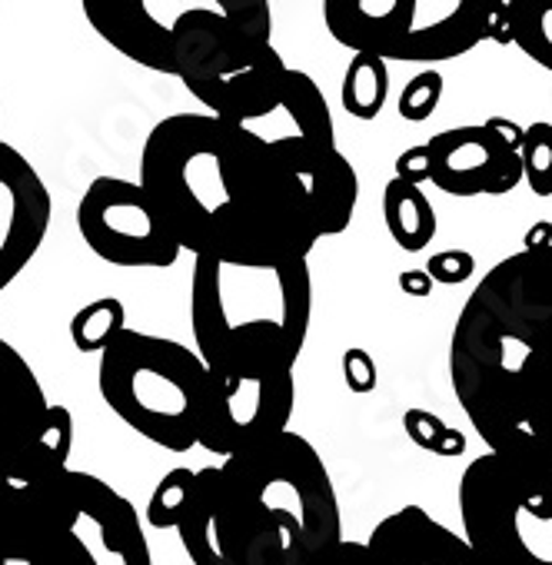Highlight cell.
I'll return each mask as SVG.
<instances>
[{
	"mask_svg": "<svg viewBox=\"0 0 552 565\" xmlns=\"http://www.w3.org/2000/svg\"><path fill=\"white\" fill-rule=\"evenodd\" d=\"M519 163H522V180L535 196H552V124L535 120L522 127L519 140Z\"/></svg>",
	"mask_w": 552,
	"mask_h": 565,
	"instance_id": "cell-26",
	"label": "cell"
},
{
	"mask_svg": "<svg viewBox=\"0 0 552 565\" xmlns=\"http://www.w3.org/2000/svg\"><path fill=\"white\" fill-rule=\"evenodd\" d=\"M403 429H406V436H410L420 449H429V452H436V456H463V452H466L463 433L449 429L436 413L410 409V413L403 416Z\"/></svg>",
	"mask_w": 552,
	"mask_h": 565,
	"instance_id": "cell-27",
	"label": "cell"
},
{
	"mask_svg": "<svg viewBox=\"0 0 552 565\" xmlns=\"http://www.w3.org/2000/svg\"><path fill=\"white\" fill-rule=\"evenodd\" d=\"M77 230L94 256L124 269H170L180 243L137 180L97 177L77 203Z\"/></svg>",
	"mask_w": 552,
	"mask_h": 565,
	"instance_id": "cell-11",
	"label": "cell"
},
{
	"mask_svg": "<svg viewBox=\"0 0 552 565\" xmlns=\"http://www.w3.org/2000/svg\"><path fill=\"white\" fill-rule=\"evenodd\" d=\"M97 386L114 416L167 452H190L200 439L206 366L197 350L124 330L97 366Z\"/></svg>",
	"mask_w": 552,
	"mask_h": 565,
	"instance_id": "cell-6",
	"label": "cell"
},
{
	"mask_svg": "<svg viewBox=\"0 0 552 565\" xmlns=\"http://www.w3.org/2000/svg\"><path fill=\"white\" fill-rule=\"evenodd\" d=\"M396 180H403V183H410V186L429 183V167H426V150H423V143H420V147H410L406 153L396 157Z\"/></svg>",
	"mask_w": 552,
	"mask_h": 565,
	"instance_id": "cell-32",
	"label": "cell"
},
{
	"mask_svg": "<svg viewBox=\"0 0 552 565\" xmlns=\"http://www.w3.org/2000/svg\"><path fill=\"white\" fill-rule=\"evenodd\" d=\"M459 522L482 565H552V469L476 456L459 479Z\"/></svg>",
	"mask_w": 552,
	"mask_h": 565,
	"instance_id": "cell-7",
	"label": "cell"
},
{
	"mask_svg": "<svg viewBox=\"0 0 552 565\" xmlns=\"http://www.w3.org/2000/svg\"><path fill=\"white\" fill-rule=\"evenodd\" d=\"M522 409L535 449V466L552 469V356L526 380Z\"/></svg>",
	"mask_w": 552,
	"mask_h": 565,
	"instance_id": "cell-24",
	"label": "cell"
},
{
	"mask_svg": "<svg viewBox=\"0 0 552 565\" xmlns=\"http://www.w3.org/2000/svg\"><path fill=\"white\" fill-rule=\"evenodd\" d=\"M314 279L307 259L253 263L193 256L190 330L203 366L294 370L310 333Z\"/></svg>",
	"mask_w": 552,
	"mask_h": 565,
	"instance_id": "cell-4",
	"label": "cell"
},
{
	"mask_svg": "<svg viewBox=\"0 0 552 565\" xmlns=\"http://www.w3.org/2000/svg\"><path fill=\"white\" fill-rule=\"evenodd\" d=\"M343 380L353 393H373L376 390V363L363 347H350L343 353Z\"/></svg>",
	"mask_w": 552,
	"mask_h": 565,
	"instance_id": "cell-30",
	"label": "cell"
},
{
	"mask_svg": "<svg viewBox=\"0 0 552 565\" xmlns=\"http://www.w3.org/2000/svg\"><path fill=\"white\" fill-rule=\"evenodd\" d=\"M51 399L31 363L0 340V456L24 449L51 419Z\"/></svg>",
	"mask_w": 552,
	"mask_h": 565,
	"instance_id": "cell-18",
	"label": "cell"
},
{
	"mask_svg": "<svg viewBox=\"0 0 552 565\" xmlns=\"http://www.w3.org/2000/svg\"><path fill=\"white\" fill-rule=\"evenodd\" d=\"M506 28H509V44H516L529 61H535L552 74V8L509 0Z\"/></svg>",
	"mask_w": 552,
	"mask_h": 565,
	"instance_id": "cell-23",
	"label": "cell"
},
{
	"mask_svg": "<svg viewBox=\"0 0 552 565\" xmlns=\"http://www.w3.org/2000/svg\"><path fill=\"white\" fill-rule=\"evenodd\" d=\"M476 273V259L466 249H443L433 253L426 263V276L433 282H443V287H456V282L469 279Z\"/></svg>",
	"mask_w": 552,
	"mask_h": 565,
	"instance_id": "cell-29",
	"label": "cell"
},
{
	"mask_svg": "<svg viewBox=\"0 0 552 565\" xmlns=\"http://www.w3.org/2000/svg\"><path fill=\"white\" fill-rule=\"evenodd\" d=\"M400 287L410 297H429L433 279L426 276V269H406V273H400Z\"/></svg>",
	"mask_w": 552,
	"mask_h": 565,
	"instance_id": "cell-33",
	"label": "cell"
},
{
	"mask_svg": "<svg viewBox=\"0 0 552 565\" xmlns=\"http://www.w3.org/2000/svg\"><path fill=\"white\" fill-rule=\"evenodd\" d=\"M173 77L206 107V114L243 124L280 110L287 61L273 47V14L266 0H220L190 8L170 24Z\"/></svg>",
	"mask_w": 552,
	"mask_h": 565,
	"instance_id": "cell-5",
	"label": "cell"
},
{
	"mask_svg": "<svg viewBox=\"0 0 552 565\" xmlns=\"http://www.w3.org/2000/svg\"><path fill=\"white\" fill-rule=\"evenodd\" d=\"M137 183L193 256L284 263L320 243L287 160L256 130L213 114L163 117L144 140Z\"/></svg>",
	"mask_w": 552,
	"mask_h": 565,
	"instance_id": "cell-1",
	"label": "cell"
},
{
	"mask_svg": "<svg viewBox=\"0 0 552 565\" xmlns=\"http://www.w3.org/2000/svg\"><path fill=\"white\" fill-rule=\"evenodd\" d=\"M383 216L393 243L406 253H423L436 236V210L420 186L390 180L383 186Z\"/></svg>",
	"mask_w": 552,
	"mask_h": 565,
	"instance_id": "cell-19",
	"label": "cell"
},
{
	"mask_svg": "<svg viewBox=\"0 0 552 565\" xmlns=\"http://www.w3.org/2000/svg\"><path fill=\"white\" fill-rule=\"evenodd\" d=\"M390 97V71L386 61L373 54H353L343 87H340V104L350 117L357 120H376L386 107Z\"/></svg>",
	"mask_w": 552,
	"mask_h": 565,
	"instance_id": "cell-21",
	"label": "cell"
},
{
	"mask_svg": "<svg viewBox=\"0 0 552 565\" xmlns=\"http://www.w3.org/2000/svg\"><path fill=\"white\" fill-rule=\"evenodd\" d=\"M127 330V310L117 297H100L71 317V343L77 353H104Z\"/></svg>",
	"mask_w": 552,
	"mask_h": 565,
	"instance_id": "cell-22",
	"label": "cell"
},
{
	"mask_svg": "<svg viewBox=\"0 0 552 565\" xmlns=\"http://www.w3.org/2000/svg\"><path fill=\"white\" fill-rule=\"evenodd\" d=\"M373 565H482L463 535L423 505H403L376 522L367 539Z\"/></svg>",
	"mask_w": 552,
	"mask_h": 565,
	"instance_id": "cell-16",
	"label": "cell"
},
{
	"mask_svg": "<svg viewBox=\"0 0 552 565\" xmlns=\"http://www.w3.org/2000/svg\"><path fill=\"white\" fill-rule=\"evenodd\" d=\"M177 535L193 565H310L343 542V515L323 456L287 429L197 469Z\"/></svg>",
	"mask_w": 552,
	"mask_h": 565,
	"instance_id": "cell-2",
	"label": "cell"
},
{
	"mask_svg": "<svg viewBox=\"0 0 552 565\" xmlns=\"http://www.w3.org/2000/svg\"><path fill=\"white\" fill-rule=\"evenodd\" d=\"M269 143L297 173L317 236L323 239V236L347 233L357 213V200H360V177L353 163L337 147L310 143L297 134L273 137Z\"/></svg>",
	"mask_w": 552,
	"mask_h": 565,
	"instance_id": "cell-15",
	"label": "cell"
},
{
	"mask_svg": "<svg viewBox=\"0 0 552 565\" xmlns=\"http://www.w3.org/2000/svg\"><path fill=\"white\" fill-rule=\"evenodd\" d=\"M549 243H552V223H549V220L535 223V226L526 233V249H539V246H549Z\"/></svg>",
	"mask_w": 552,
	"mask_h": 565,
	"instance_id": "cell-34",
	"label": "cell"
},
{
	"mask_svg": "<svg viewBox=\"0 0 552 565\" xmlns=\"http://www.w3.org/2000/svg\"><path fill=\"white\" fill-rule=\"evenodd\" d=\"M310 565H373V558H370L367 542L343 539V542H337L333 548H327V552H323L317 562H310Z\"/></svg>",
	"mask_w": 552,
	"mask_h": 565,
	"instance_id": "cell-31",
	"label": "cell"
},
{
	"mask_svg": "<svg viewBox=\"0 0 552 565\" xmlns=\"http://www.w3.org/2000/svg\"><path fill=\"white\" fill-rule=\"evenodd\" d=\"M193 476H197V469L177 466V469H170V472L153 486L150 502H147V512H144L147 525H153V529H177V525H180V519H183V512H187V505H190Z\"/></svg>",
	"mask_w": 552,
	"mask_h": 565,
	"instance_id": "cell-25",
	"label": "cell"
},
{
	"mask_svg": "<svg viewBox=\"0 0 552 565\" xmlns=\"http://www.w3.org/2000/svg\"><path fill=\"white\" fill-rule=\"evenodd\" d=\"M280 110L297 124V137H304L310 143L337 147V130H333L330 104H327V97L320 94V87H317V81L310 74L290 67Z\"/></svg>",
	"mask_w": 552,
	"mask_h": 565,
	"instance_id": "cell-20",
	"label": "cell"
},
{
	"mask_svg": "<svg viewBox=\"0 0 552 565\" xmlns=\"http://www.w3.org/2000/svg\"><path fill=\"white\" fill-rule=\"evenodd\" d=\"M74 416L51 406V419L24 449L0 456V558L24 565L51 512L61 476L71 469Z\"/></svg>",
	"mask_w": 552,
	"mask_h": 565,
	"instance_id": "cell-12",
	"label": "cell"
},
{
	"mask_svg": "<svg viewBox=\"0 0 552 565\" xmlns=\"http://www.w3.org/2000/svg\"><path fill=\"white\" fill-rule=\"evenodd\" d=\"M522 127L506 117L453 127L423 143L429 183L449 196H506L522 183Z\"/></svg>",
	"mask_w": 552,
	"mask_h": 565,
	"instance_id": "cell-13",
	"label": "cell"
},
{
	"mask_svg": "<svg viewBox=\"0 0 552 565\" xmlns=\"http://www.w3.org/2000/svg\"><path fill=\"white\" fill-rule=\"evenodd\" d=\"M439 100H443V74L426 67V71H420L403 87V94H400V117L410 120V124H423V120H429L436 114Z\"/></svg>",
	"mask_w": 552,
	"mask_h": 565,
	"instance_id": "cell-28",
	"label": "cell"
},
{
	"mask_svg": "<svg viewBox=\"0 0 552 565\" xmlns=\"http://www.w3.org/2000/svg\"><path fill=\"white\" fill-rule=\"evenodd\" d=\"M51 190L38 167L0 140V294L31 266L51 230Z\"/></svg>",
	"mask_w": 552,
	"mask_h": 565,
	"instance_id": "cell-14",
	"label": "cell"
},
{
	"mask_svg": "<svg viewBox=\"0 0 552 565\" xmlns=\"http://www.w3.org/2000/svg\"><path fill=\"white\" fill-rule=\"evenodd\" d=\"M297 403L287 366H210L200 439L206 452L233 456L290 429Z\"/></svg>",
	"mask_w": 552,
	"mask_h": 565,
	"instance_id": "cell-10",
	"label": "cell"
},
{
	"mask_svg": "<svg viewBox=\"0 0 552 565\" xmlns=\"http://www.w3.org/2000/svg\"><path fill=\"white\" fill-rule=\"evenodd\" d=\"M0 565H8V562H4V558H0Z\"/></svg>",
	"mask_w": 552,
	"mask_h": 565,
	"instance_id": "cell-35",
	"label": "cell"
},
{
	"mask_svg": "<svg viewBox=\"0 0 552 565\" xmlns=\"http://www.w3.org/2000/svg\"><path fill=\"white\" fill-rule=\"evenodd\" d=\"M84 18L127 61L173 77L170 24H160L144 0H84Z\"/></svg>",
	"mask_w": 552,
	"mask_h": 565,
	"instance_id": "cell-17",
	"label": "cell"
},
{
	"mask_svg": "<svg viewBox=\"0 0 552 565\" xmlns=\"http://www.w3.org/2000/svg\"><path fill=\"white\" fill-rule=\"evenodd\" d=\"M24 565H153L127 495L94 472L67 469Z\"/></svg>",
	"mask_w": 552,
	"mask_h": 565,
	"instance_id": "cell-9",
	"label": "cell"
},
{
	"mask_svg": "<svg viewBox=\"0 0 552 565\" xmlns=\"http://www.w3.org/2000/svg\"><path fill=\"white\" fill-rule=\"evenodd\" d=\"M327 0L323 21L337 44L380 61L439 64L479 47L496 18V0Z\"/></svg>",
	"mask_w": 552,
	"mask_h": 565,
	"instance_id": "cell-8",
	"label": "cell"
},
{
	"mask_svg": "<svg viewBox=\"0 0 552 565\" xmlns=\"http://www.w3.org/2000/svg\"><path fill=\"white\" fill-rule=\"evenodd\" d=\"M552 356V243L499 259L466 297L449 340V383L489 452L532 462L526 380Z\"/></svg>",
	"mask_w": 552,
	"mask_h": 565,
	"instance_id": "cell-3",
	"label": "cell"
}]
</instances>
